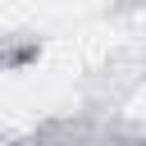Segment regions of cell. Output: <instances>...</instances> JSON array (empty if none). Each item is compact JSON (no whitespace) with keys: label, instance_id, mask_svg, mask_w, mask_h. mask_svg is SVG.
<instances>
[{"label":"cell","instance_id":"obj_1","mask_svg":"<svg viewBox=\"0 0 146 146\" xmlns=\"http://www.w3.org/2000/svg\"><path fill=\"white\" fill-rule=\"evenodd\" d=\"M137 146H146V137H141V141H137Z\"/></svg>","mask_w":146,"mask_h":146}]
</instances>
